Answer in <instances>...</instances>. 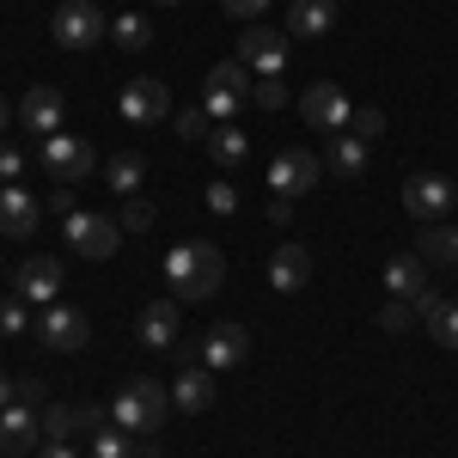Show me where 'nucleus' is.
Masks as SVG:
<instances>
[{
  "label": "nucleus",
  "instance_id": "obj_1",
  "mask_svg": "<svg viewBox=\"0 0 458 458\" xmlns=\"http://www.w3.org/2000/svg\"><path fill=\"white\" fill-rule=\"evenodd\" d=\"M165 282H172L177 300H214L226 282V257L208 239H183V245L165 250Z\"/></svg>",
  "mask_w": 458,
  "mask_h": 458
},
{
  "label": "nucleus",
  "instance_id": "obj_2",
  "mask_svg": "<svg viewBox=\"0 0 458 458\" xmlns=\"http://www.w3.org/2000/svg\"><path fill=\"white\" fill-rule=\"evenodd\" d=\"M110 428H123V434H153V428H165V386L159 379H129V386L110 397Z\"/></svg>",
  "mask_w": 458,
  "mask_h": 458
},
{
  "label": "nucleus",
  "instance_id": "obj_3",
  "mask_svg": "<svg viewBox=\"0 0 458 458\" xmlns=\"http://www.w3.org/2000/svg\"><path fill=\"white\" fill-rule=\"evenodd\" d=\"M250 105V68L245 62H214L208 86H202V110L208 123H239V110Z\"/></svg>",
  "mask_w": 458,
  "mask_h": 458
},
{
  "label": "nucleus",
  "instance_id": "obj_4",
  "mask_svg": "<svg viewBox=\"0 0 458 458\" xmlns=\"http://www.w3.org/2000/svg\"><path fill=\"white\" fill-rule=\"evenodd\" d=\"M37 159H43V172H49V183H73V190H80V183L92 177V165H98V153H92V141H86V135H68V129H62V135H49Z\"/></svg>",
  "mask_w": 458,
  "mask_h": 458
},
{
  "label": "nucleus",
  "instance_id": "obj_5",
  "mask_svg": "<svg viewBox=\"0 0 458 458\" xmlns=\"http://www.w3.org/2000/svg\"><path fill=\"white\" fill-rule=\"evenodd\" d=\"M49 31H55L62 49H92V43L110 37V19H105V6H92V0H62L55 19H49Z\"/></svg>",
  "mask_w": 458,
  "mask_h": 458
},
{
  "label": "nucleus",
  "instance_id": "obj_6",
  "mask_svg": "<svg viewBox=\"0 0 458 458\" xmlns=\"http://www.w3.org/2000/svg\"><path fill=\"white\" fill-rule=\"evenodd\" d=\"M318 177H324V159H318L312 147H282L276 159H269V190L276 196H312L318 190Z\"/></svg>",
  "mask_w": 458,
  "mask_h": 458
},
{
  "label": "nucleus",
  "instance_id": "obj_7",
  "mask_svg": "<svg viewBox=\"0 0 458 458\" xmlns=\"http://www.w3.org/2000/svg\"><path fill=\"white\" fill-rule=\"evenodd\" d=\"M165 110H172V86H165V80H153V73L129 80V86H123V98H116V116H123L129 129H153V123H165Z\"/></svg>",
  "mask_w": 458,
  "mask_h": 458
},
{
  "label": "nucleus",
  "instance_id": "obj_8",
  "mask_svg": "<svg viewBox=\"0 0 458 458\" xmlns=\"http://www.w3.org/2000/svg\"><path fill=\"white\" fill-rule=\"evenodd\" d=\"M68 245L86 257V263H105V257H116V245H123V226H116V214H86L73 208L68 214Z\"/></svg>",
  "mask_w": 458,
  "mask_h": 458
},
{
  "label": "nucleus",
  "instance_id": "obj_9",
  "mask_svg": "<svg viewBox=\"0 0 458 458\" xmlns=\"http://www.w3.org/2000/svg\"><path fill=\"white\" fill-rule=\"evenodd\" d=\"M233 62H245L257 80H276V73L287 68V31H269L263 19H257V25H245V31H239V55H233Z\"/></svg>",
  "mask_w": 458,
  "mask_h": 458
},
{
  "label": "nucleus",
  "instance_id": "obj_10",
  "mask_svg": "<svg viewBox=\"0 0 458 458\" xmlns=\"http://www.w3.org/2000/svg\"><path fill=\"white\" fill-rule=\"evenodd\" d=\"M458 202V183L453 177H440V172H416L410 183H403V208L416 214L422 226H434V220H446Z\"/></svg>",
  "mask_w": 458,
  "mask_h": 458
},
{
  "label": "nucleus",
  "instance_id": "obj_11",
  "mask_svg": "<svg viewBox=\"0 0 458 458\" xmlns=\"http://www.w3.org/2000/svg\"><path fill=\"white\" fill-rule=\"evenodd\" d=\"M300 116L312 123L318 135H343L354 110H349V92H343V86H330V80H312V86L300 92Z\"/></svg>",
  "mask_w": 458,
  "mask_h": 458
},
{
  "label": "nucleus",
  "instance_id": "obj_12",
  "mask_svg": "<svg viewBox=\"0 0 458 458\" xmlns=\"http://www.w3.org/2000/svg\"><path fill=\"white\" fill-rule=\"evenodd\" d=\"M19 129L37 135V141L62 135V129H68V98H62L55 86H31V92L19 98Z\"/></svg>",
  "mask_w": 458,
  "mask_h": 458
},
{
  "label": "nucleus",
  "instance_id": "obj_13",
  "mask_svg": "<svg viewBox=\"0 0 458 458\" xmlns=\"http://www.w3.org/2000/svg\"><path fill=\"white\" fill-rule=\"evenodd\" d=\"M250 360V330L245 324H214L208 336H202V367H208L214 379L220 373H239Z\"/></svg>",
  "mask_w": 458,
  "mask_h": 458
},
{
  "label": "nucleus",
  "instance_id": "obj_14",
  "mask_svg": "<svg viewBox=\"0 0 458 458\" xmlns=\"http://www.w3.org/2000/svg\"><path fill=\"white\" fill-rule=\"evenodd\" d=\"M110 422V410L98 403H49L43 410V440H73V434H98Z\"/></svg>",
  "mask_w": 458,
  "mask_h": 458
},
{
  "label": "nucleus",
  "instance_id": "obj_15",
  "mask_svg": "<svg viewBox=\"0 0 458 458\" xmlns=\"http://www.w3.org/2000/svg\"><path fill=\"white\" fill-rule=\"evenodd\" d=\"M37 440H43V410H31V403H6L0 410V453L6 458H19V453H31Z\"/></svg>",
  "mask_w": 458,
  "mask_h": 458
},
{
  "label": "nucleus",
  "instance_id": "obj_16",
  "mask_svg": "<svg viewBox=\"0 0 458 458\" xmlns=\"http://www.w3.org/2000/svg\"><path fill=\"white\" fill-rule=\"evenodd\" d=\"M13 293H19L25 306H55V293H62V263H55V257H31V263H19Z\"/></svg>",
  "mask_w": 458,
  "mask_h": 458
},
{
  "label": "nucleus",
  "instance_id": "obj_17",
  "mask_svg": "<svg viewBox=\"0 0 458 458\" xmlns=\"http://www.w3.org/2000/svg\"><path fill=\"white\" fill-rule=\"evenodd\" d=\"M37 330H43V343H49L55 354L86 349V336H92V324H86V312H80V306H49Z\"/></svg>",
  "mask_w": 458,
  "mask_h": 458
},
{
  "label": "nucleus",
  "instance_id": "obj_18",
  "mask_svg": "<svg viewBox=\"0 0 458 458\" xmlns=\"http://www.w3.org/2000/svg\"><path fill=\"white\" fill-rule=\"evenodd\" d=\"M37 220H43V202H37L25 183H6V190H0V233H6V239H31Z\"/></svg>",
  "mask_w": 458,
  "mask_h": 458
},
{
  "label": "nucleus",
  "instance_id": "obj_19",
  "mask_svg": "<svg viewBox=\"0 0 458 458\" xmlns=\"http://www.w3.org/2000/svg\"><path fill=\"white\" fill-rule=\"evenodd\" d=\"M306 282H312V250L306 245H276V257H269V287H276V293H300Z\"/></svg>",
  "mask_w": 458,
  "mask_h": 458
},
{
  "label": "nucleus",
  "instance_id": "obj_20",
  "mask_svg": "<svg viewBox=\"0 0 458 458\" xmlns=\"http://www.w3.org/2000/svg\"><path fill=\"white\" fill-rule=\"evenodd\" d=\"M386 287H391V300H410V306H416V300L428 293V263L422 257H391L386 263Z\"/></svg>",
  "mask_w": 458,
  "mask_h": 458
},
{
  "label": "nucleus",
  "instance_id": "obj_21",
  "mask_svg": "<svg viewBox=\"0 0 458 458\" xmlns=\"http://www.w3.org/2000/svg\"><path fill=\"white\" fill-rule=\"evenodd\" d=\"M336 25V0H293L287 6V37H324Z\"/></svg>",
  "mask_w": 458,
  "mask_h": 458
},
{
  "label": "nucleus",
  "instance_id": "obj_22",
  "mask_svg": "<svg viewBox=\"0 0 458 458\" xmlns=\"http://www.w3.org/2000/svg\"><path fill=\"white\" fill-rule=\"evenodd\" d=\"M172 403L183 410V416H202V410L214 403V373H208V367H190V373H177Z\"/></svg>",
  "mask_w": 458,
  "mask_h": 458
},
{
  "label": "nucleus",
  "instance_id": "obj_23",
  "mask_svg": "<svg viewBox=\"0 0 458 458\" xmlns=\"http://www.w3.org/2000/svg\"><path fill=\"white\" fill-rule=\"evenodd\" d=\"M324 172H336V177H360L367 172V141L360 135H330V153H324Z\"/></svg>",
  "mask_w": 458,
  "mask_h": 458
},
{
  "label": "nucleus",
  "instance_id": "obj_24",
  "mask_svg": "<svg viewBox=\"0 0 458 458\" xmlns=\"http://www.w3.org/2000/svg\"><path fill=\"white\" fill-rule=\"evenodd\" d=\"M141 343L147 349H177V306L172 300H153L141 312Z\"/></svg>",
  "mask_w": 458,
  "mask_h": 458
},
{
  "label": "nucleus",
  "instance_id": "obj_25",
  "mask_svg": "<svg viewBox=\"0 0 458 458\" xmlns=\"http://www.w3.org/2000/svg\"><path fill=\"white\" fill-rule=\"evenodd\" d=\"M208 153H214V165H245V153H250V135L239 129V123H214V135H208Z\"/></svg>",
  "mask_w": 458,
  "mask_h": 458
},
{
  "label": "nucleus",
  "instance_id": "obj_26",
  "mask_svg": "<svg viewBox=\"0 0 458 458\" xmlns=\"http://www.w3.org/2000/svg\"><path fill=\"white\" fill-rule=\"evenodd\" d=\"M416 250H422V263H458V226L434 220L422 239H416Z\"/></svg>",
  "mask_w": 458,
  "mask_h": 458
},
{
  "label": "nucleus",
  "instance_id": "obj_27",
  "mask_svg": "<svg viewBox=\"0 0 458 458\" xmlns=\"http://www.w3.org/2000/svg\"><path fill=\"white\" fill-rule=\"evenodd\" d=\"M105 177H110V190H116V196H135V190H141V177H147V159H141V153H116V159L105 165Z\"/></svg>",
  "mask_w": 458,
  "mask_h": 458
},
{
  "label": "nucleus",
  "instance_id": "obj_28",
  "mask_svg": "<svg viewBox=\"0 0 458 458\" xmlns=\"http://www.w3.org/2000/svg\"><path fill=\"white\" fill-rule=\"evenodd\" d=\"M110 37H116V49H147L153 43V25H147L141 13H116L110 19Z\"/></svg>",
  "mask_w": 458,
  "mask_h": 458
},
{
  "label": "nucleus",
  "instance_id": "obj_29",
  "mask_svg": "<svg viewBox=\"0 0 458 458\" xmlns=\"http://www.w3.org/2000/svg\"><path fill=\"white\" fill-rule=\"evenodd\" d=\"M422 324H428V336H434L440 349H458V300H440Z\"/></svg>",
  "mask_w": 458,
  "mask_h": 458
},
{
  "label": "nucleus",
  "instance_id": "obj_30",
  "mask_svg": "<svg viewBox=\"0 0 458 458\" xmlns=\"http://www.w3.org/2000/svg\"><path fill=\"white\" fill-rule=\"evenodd\" d=\"M92 458H135V434H123V428H98V434H92Z\"/></svg>",
  "mask_w": 458,
  "mask_h": 458
},
{
  "label": "nucleus",
  "instance_id": "obj_31",
  "mask_svg": "<svg viewBox=\"0 0 458 458\" xmlns=\"http://www.w3.org/2000/svg\"><path fill=\"white\" fill-rule=\"evenodd\" d=\"M19 330H31V306L13 293V300H0V336H19Z\"/></svg>",
  "mask_w": 458,
  "mask_h": 458
},
{
  "label": "nucleus",
  "instance_id": "obj_32",
  "mask_svg": "<svg viewBox=\"0 0 458 458\" xmlns=\"http://www.w3.org/2000/svg\"><path fill=\"white\" fill-rule=\"evenodd\" d=\"M116 226H123V233H147V226H153V202L129 196V202H123V214H116Z\"/></svg>",
  "mask_w": 458,
  "mask_h": 458
},
{
  "label": "nucleus",
  "instance_id": "obj_33",
  "mask_svg": "<svg viewBox=\"0 0 458 458\" xmlns=\"http://www.w3.org/2000/svg\"><path fill=\"white\" fill-rule=\"evenodd\" d=\"M416 324V306L410 300H386V312H379V330H391V336H403Z\"/></svg>",
  "mask_w": 458,
  "mask_h": 458
},
{
  "label": "nucleus",
  "instance_id": "obj_34",
  "mask_svg": "<svg viewBox=\"0 0 458 458\" xmlns=\"http://www.w3.org/2000/svg\"><path fill=\"white\" fill-rule=\"evenodd\" d=\"M250 105L282 110V105H287V80H282V73H276V80H257V86H250Z\"/></svg>",
  "mask_w": 458,
  "mask_h": 458
},
{
  "label": "nucleus",
  "instance_id": "obj_35",
  "mask_svg": "<svg viewBox=\"0 0 458 458\" xmlns=\"http://www.w3.org/2000/svg\"><path fill=\"white\" fill-rule=\"evenodd\" d=\"M208 110L196 105V110H177V135H183V141H208Z\"/></svg>",
  "mask_w": 458,
  "mask_h": 458
},
{
  "label": "nucleus",
  "instance_id": "obj_36",
  "mask_svg": "<svg viewBox=\"0 0 458 458\" xmlns=\"http://www.w3.org/2000/svg\"><path fill=\"white\" fill-rule=\"evenodd\" d=\"M202 202H208V214H239V190L233 183H208Z\"/></svg>",
  "mask_w": 458,
  "mask_h": 458
},
{
  "label": "nucleus",
  "instance_id": "obj_37",
  "mask_svg": "<svg viewBox=\"0 0 458 458\" xmlns=\"http://www.w3.org/2000/svg\"><path fill=\"white\" fill-rule=\"evenodd\" d=\"M379 129H386V116H379V110H354V116H349V135H360V141H373Z\"/></svg>",
  "mask_w": 458,
  "mask_h": 458
},
{
  "label": "nucleus",
  "instance_id": "obj_38",
  "mask_svg": "<svg viewBox=\"0 0 458 458\" xmlns=\"http://www.w3.org/2000/svg\"><path fill=\"white\" fill-rule=\"evenodd\" d=\"M220 13H226V19H250V25H257V19L269 13V0H220Z\"/></svg>",
  "mask_w": 458,
  "mask_h": 458
},
{
  "label": "nucleus",
  "instance_id": "obj_39",
  "mask_svg": "<svg viewBox=\"0 0 458 458\" xmlns=\"http://www.w3.org/2000/svg\"><path fill=\"white\" fill-rule=\"evenodd\" d=\"M0 177H6V183H19V177H25V153H19L13 141H0Z\"/></svg>",
  "mask_w": 458,
  "mask_h": 458
},
{
  "label": "nucleus",
  "instance_id": "obj_40",
  "mask_svg": "<svg viewBox=\"0 0 458 458\" xmlns=\"http://www.w3.org/2000/svg\"><path fill=\"white\" fill-rule=\"evenodd\" d=\"M13 397H19V403H31V410H49V397H43V379H13Z\"/></svg>",
  "mask_w": 458,
  "mask_h": 458
},
{
  "label": "nucleus",
  "instance_id": "obj_41",
  "mask_svg": "<svg viewBox=\"0 0 458 458\" xmlns=\"http://www.w3.org/2000/svg\"><path fill=\"white\" fill-rule=\"evenodd\" d=\"M49 208L68 220V214H73V183H55V190H49Z\"/></svg>",
  "mask_w": 458,
  "mask_h": 458
},
{
  "label": "nucleus",
  "instance_id": "obj_42",
  "mask_svg": "<svg viewBox=\"0 0 458 458\" xmlns=\"http://www.w3.org/2000/svg\"><path fill=\"white\" fill-rule=\"evenodd\" d=\"M269 220H276V226H287V220H293V202H287V196H276V202H269Z\"/></svg>",
  "mask_w": 458,
  "mask_h": 458
},
{
  "label": "nucleus",
  "instance_id": "obj_43",
  "mask_svg": "<svg viewBox=\"0 0 458 458\" xmlns=\"http://www.w3.org/2000/svg\"><path fill=\"white\" fill-rule=\"evenodd\" d=\"M37 458H80V453H73L68 440H49V446H43V453H37Z\"/></svg>",
  "mask_w": 458,
  "mask_h": 458
},
{
  "label": "nucleus",
  "instance_id": "obj_44",
  "mask_svg": "<svg viewBox=\"0 0 458 458\" xmlns=\"http://www.w3.org/2000/svg\"><path fill=\"white\" fill-rule=\"evenodd\" d=\"M13 116H19V110H13V98L0 92V141H6V129H13Z\"/></svg>",
  "mask_w": 458,
  "mask_h": 458
},
{
  "label": "nucleus",
  "instance_id": "obj_45",
  "mask_svg": "<svg viewBox=\"0 0 458 458\" xmlns=\"http://www.w3.org/2000/svg\"><path fill=\"white\" fill-rule=\"evenodd\" d=\"M135 458H159V446H153V434H141V440H135Z\"/></svg>",
  "mask_w": 458,
  "mask_h": 458
},
{
  "label": "nucleus",
  "instance_id": "obj_46",
  "mask_svg": "<svg viewBox=\"0 0 458 458\" xmlns=\"http://www.w3.org/2000/svg\"><path fill=\"white\" fill-rule=\"evenodd\" d=\"M6 403H13V379L0 373V410H6Z\"/></svg>",
  "mask_w": 458,
  "mask_h": 458
},
{
  "label": "nucleus",
  "instance_id": "obj_47",
  "mask_svg": "<svg viewBox=\"0 0 458 458\" xmlns=\"http://www.w3.org/2000/svg\"><path fill=\"white\" fill-rule=\"evenodd\" d=\"M159 6H177V0H159Z\"/></svg>",
  "mask_w": 458,
  "mask_h": 458
}]
</instances>
